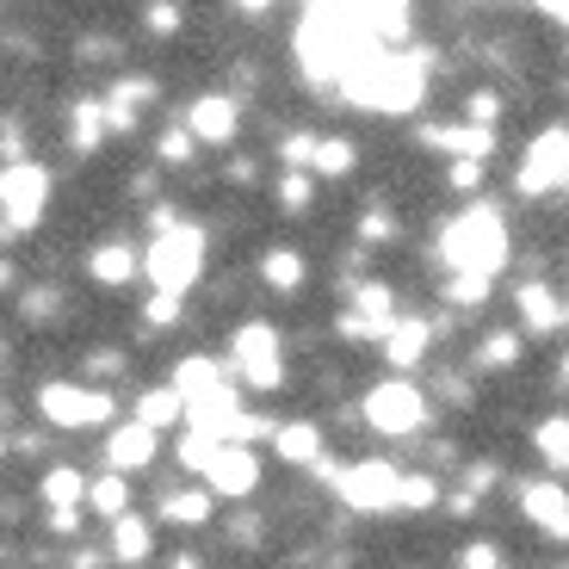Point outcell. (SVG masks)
Segmentation results:
<instances>
[{"instance_id":"1","label":"cell","mask_w":569,"mask_h":569,"mask_svg":"<svg viewBox=\"0 0 569 569\" xmlns=\"http://www.w3.org/2000/svg\"><path fill=\"white\" fill-rule=\"evenodd\" d=\"M421 87H427L421 57H402V50H371V57L359 62V69L347 74L335 93H341V100H353V106H366V112L402 118V112H415Z\"/></svg>"},{"instance_id":"2","label":"cell","mask_w":569,"mask_h":569,"mask_svg":"<svg viewBox=\"0 0 569 569\" xmlns=\"http://www.w3.org/2000/svg\"><path fill=\"white\" fill-rule=\"evenodd\" d=\"M440 260L452 272H496L508 260V223L496 204H465L440 236Z\"/></svg>"},{"instance_id":"3","label":"cell","mask_w":569,"mask_h":569,"mask_svg":"<svg viewBox=\"0 0 569 569\" xmlns=\"http://www.w3.org/2000/svg\"><path fill=\"white\" fill-rule=\"evenodd\" d=\"M142 272H149V284H156V291L186 298V291L199 284V272H204V229L199 223L161 229L156 242H149V254H142Z\"/></svg>"},{"instance_id":"4","label":"cell","mask_w":569,"mask_h":569,"mask_svg":"<svg viewBox=\"0 0 569 569\" xmlns=\"http://www.w3.org/2000/svg\"><path fill=\"white\" fill-rule=\"evenodd\" d=\"M229 371L242 378L248 390H279L284 385V347L272 322H242L229 335Z\"/></svg>"},{"instance_id":"5","label":"cell","mask_w":569,"mask_h":569,"mask_svg":"<svg viewBox=\"0 0 569 569\" xmlns=\"http://www.w3.org/2000/svg\"><path fill=\"white\" fill-rule=\"evenodd\" d=\"M335 489L347 496V508L359 513H390L402 508V477L385 465V458H366V465H347V470H328Z\"/></svg>"},{"instance_id":"6","label":"cell","mask_w":569,"mask_h":569,"mask_svg":"<svg viewBox=\"0 0 569 569\" xmlns=\"http://www.w3.org/2000/svg\"><path fill=\"white\" fill-rule=\"evenodd\" d=\"M557 186H569V130L563 124L539 130V137L527 142V161H520V192H527V199H545Z\"/></svg>"},{"instance_id":"7","label":"cell","mask_w":569,"mask_h":569,"mask_svg":"<svg viewBox=\"0 0 569 569\" xmlns=\"http://www.w3.org/2000/svg\"><path fill=\"white\" fill-rule=\"evenodd\" d=\"M0 204H7V229H31L43 217V204H50V173L38 168V161H7V173H0Z\"/></svg>"},{"instance_id":"8","label":"cell","mask_w":569,"mask_h":569,"mask_svg":"<svg viewBox=\"0 0 569 569\" xmlns=\"http://www.w3.org/2000/svg\"><path fill=\"white\" fill-rule=\"evenodd\" d=\"M38 415L57 421V427H100L106 415H112V397H106V390H87V385H43Z\"/></svg>"},{"instance_id":"9","label":"cell","mask_w":569,"mask_h":569,"mask_svg":"<svg viewBox=\"0 0 569 569\" xmlns=\"http://www.w3.org/2000/svg\"><path fill=\"white\" fill-rule=\"evenodd\" d=\"M421 415H427V397L415 385H378L366 397V421L378 427V433H415V427H421Z\"/></svg>"},{"instance_id":"10","label":"cell","mask_w":569,"mask_h":569,"mask_svg":"<svg viewBox=\"0 0 569 569\" xmlns=\"http://www.w3.org/2000/svg\"><path fill=\"white\" fill-rule=\"evenodd\" d=\"M204 489H211V496H254V489H260L254 446H223L217 465H211V477H204Z\"/></svg>"},{"instance_id":"11","label":"cell","mask_w":569,"mask_h":569,"mask_svg":"<svg viewBox=\"0 0 569 569\" xmlns=\"http://www.w3.org/2000/svg\"><path fill=\"white\" fill-rule=\"evenodd\" d=\"M242 124V106L229 100V93H199V100L186 106V130L199 142H229Z\"/></svg>"},{"instance_id":"12","label":"cell","mask_w":569,"mask_h":569,"mask_svg":"<svg viewBox=\"0 0 569 569\" xmlns=\"http://www.w3.org/2000/svg\"><path fill=\"white\" fill-rule=\"evenodd\" d=\"M520 508H527V520L545 539H569V496L557 483H527L520 489Z\"/></svg>"},{"instance_id":"13","label":"cell","mask_w":569,"mask_h":569,"mask_svg":"<svg viewBox=\"0 0 569 569\" xmlns=\"http://www.w3.org/2000/svg\"><path fill=\"white\" fill-rule=\"evenodd\" d=\"M106 458H112V470H118V477H130V470H142L149 458H156V427H142V421L118 427L112 440H106Z\"/></svg>"},{"instance_id":"14","label":"cell","mask_w":569,"mask_h":569,"mask_svg":"<svg viewBox=\"0 0 569 569\" xmlns=\"http://www.w3.org/2000/svg\"><path fill=\"white\" fill-rule=\"evenodd\" d=\"M328 7L353 13L359 26H371L378 38H402V26H409V0H328Z\"/></svg>"},{"instance_id":"15","label":"cell","mask_w":569,"mask_h":569,"mask_svg":"<svg viewBox=\"0 0 569 569\" xmlns=\"http://www.w3.org/2000/svg\"><path fill=\"white\" fill-rule=\"evenodd\" d=\"M87 496H93V483H87L81 470H69V465H57L50 477H43V508L50 513H74Z\"/></svg>"},{"instance_id":"16","label":"cell","mask_w":569,"mask_h":569,"mask_svg":"<svg viewBox=\"0 0 569 569\" xmlns=\"http://www.w3.org/2000/svg\"><path fill=\"white\" fill-rule=\"evenodd\" d=\"M563 303L551 298V284H520V322L532 328V335H551V328H563Z\"/></svg>"},{"instance_id":"17","label":"cell","mask_w":569,"mask_h":569,"mask_svg":"<svg viewBox=\"0 0 569 569\" xmlns=\"http://www.w3.org/2000/svg\"><path fill=\"white\" fill-rule=\"evenodd\" d=\"M272 452H279L284 465H316V458H322V427H310V421L279 427V433H272Z\"/></svg>"},{"instance_id":"18","label":"cell","mask_w":569,"mask_h":569,"mask_svg":"<svg viewBox=\"0 0 569 569\" xmlns=\"http://www.w3.org/2000/svg\"><path fill=\"white\" fill-rule=\"evenodd\" d=\"M421 142H427V149H452L458 161H483L489 149H496V137H489V130H440V124H427Z\"/></svg>"},{"instance_id":"19","label":"cell","mask_w":569,"mask_h":569,"mask_svg":"<svg viewBox=\"0 0 569 569\" xmlns=\"http://www.w3.org/2000/svg\"><path fill=\"white\" fill-rule=\"evenodd\" d=\"M180 415H186V397H180L173 385L142 390V397H137V421H142V427H156V433H161V427H173Z\"/></svg>"},{"instance_id":"20","label":"cell","mask_w":569,"mask_h":569,"mask_svg":"<svg viewBox=\"0 0 569 569\" xmlns=\"http://www.w3.org/2000/svg\"><path fill=\"white\" fill-rule=\"evenodd\" d=\"M427 341H433V328L415 322V316H409V322H397V328L385 335V359H390V366H415Z\"/></svg>"},{"instance_id":"21","label":"cell","mask_w":569,"mask_h":569,"mask_svg":"<svg viewBox=\"0 0 569 569\" xmlns=\"http://www.w3.org/2000/svg\"><path fill=\"white\" fill-rule=\"evenodd\" d=\"M112 551H118V563H149V551H156V532H149V520H118L112 527Z\"/></svg>"},{"instance_id":"22","label":"cell","mask_w":569,"mask_h":569,"mask_svg":"<svg viewBox=\"0 0 569 569\" xmlns=\"http://www.w3.org/2000/svg\"><path fill=\"white\" fill-rule=\"evenodd\" d=\"M87 272H93L100 284H124L130 272H137V254H130L124 242H106V248H93V254H87Z\"/></svg>"},{"instance_id":"23","label":"cell","mask_w":569,"mask_h":569,"mask_svg":"<svg viewBox=\"0 0 569 569\" xmlns=\"http://www.w3.org/2000/svg\"><path fill=\"white\" fill-rule=\"evenodd\" d=\"M161 520H173V527H204V520H211V489L168 496V501H161Z\"/></svg>"},{"instance_id":"24","label":"cell","mask_w":569,"mask_h":569,"mask_svg":"<svg viewBox=\"0 0 569 569\" xmlns=\"http://www.w3.org/2000/svg\"><path fill=\"white\" fill-rule=\"evenodd\" d=\"M532 446L545 452V465H551V470H569V415H551V421H539Z\"/></svg>"},{"instance_id":"25","label":"cell","mask_w":569,"mask_h":569,"mask_svg":"<svg viewBox=\"0 0 569 569\" xmlns=\"http://www.w3.org/2000/svg\"><path fill=\"white\" fill-rule=\"evenodd\" d=\"M260 279H267L272 291H298V284H303V254H291V248H272V254L260 260Z\"/></svg>"},{"instance_id":"26","label":"cell","mask_w":569,"mask_h":569,"mask_svg":"<svg viewBox=\"0 0 569 569\" xmlns=\"http://www.w3.org/2000/svg\"><path fill=\"white\" fill-rule=\"evenodd\" d=\"M100 130H106V100H87V106H74L69 149H93V142H100Z\"/></svg>"},{"instance_id":"27","label":"cell","mask_w":569,"mask_h":569,"mask_svg":"<svg viewBox=\"0 0 569 569\" xmlns=\"http://www.w3.org/2000/svg\"><path fill=\"white\" fill-rule=\"evenodd\" d=\"M87 501H93V513H106V520H124V477H118V470H112V477H100Z\"/></svg>"},{"instance_id":"28","label":"cell","mask_w":569,"mask_h":569,"mask_svg":"<svg viewBox=\"0 0 569 569\" xmlns=\"http://www.w3.org/2000/svg\"><path fill=\"white\" fill-rule=\"evenodd\" d=\"M513 359H520V335H489V341L477 347V366H489V371H508Z\"/></svg>"},{"instance_id":"29","label":"cell","mask_w":569,"mask_h":569,"mask_svg":"<svg viewBox=\"0 0 569 569\" xmlns=\"http://www.w3.org/2000/svg\"><path fill=\"white\" fill-rule=\"evenodd\" d=\"M446 298H452L458 310H470V303H483V298H489V272H458Z\"/></svg>"},{"instance_id":"30","label":"cell","mask_w":569,"mask_h":569,"mask_svg":"<svg viewBox=\"0 0 569 569\" xmlns=\"http://www.w3.org/2000/svg\"><path fill=\"white\" fill-rule=\"evenodd\" d=\"M279 156H284V173H298L303 161L316 168V156H322V137H284V142H279Z\"/></svg>"},{"instance_id":"31","label":"cell","mask_w":569,"mask_h":569,"mask_svg":"<svg viewBox=\"0 0 569 569\" xmlns=\"http://www.w3.org/2000/svg\"><path fill=\"white\" fill-rule=\"evenodd\" d=\"M440 501V483L433 477H402V513H421Z\"/></svg>"},{"instance_id":"32","label":"cell","mask_w":569,"mask_h":569,"mask_svg":"<svg viewBox=\"0 0 569 569\" xmlns=\"http://www.w3.org/2000/svg\"><path fill=\"white\" fill-rule=\"evenodd\" d=\"M347 168H353V142H347V137H322L316 173H347Z\"/></svg>"},{"instance_id":"33","label":"cell","mask_w":569,"mask_h":569,"mask_svg":"<svg viewBox=\"0 0 569 569\" xmlns=\"http://www.w3.org/2000/svg\"><path fill=\"white\" fill-rule=\"evenodd\" d=\"M192 142H199L192 130H186V124H173L168 137H161V161H168V168H186V156H192Z\"/></svg>"},{"instance_id":"34","label":"cell","mask_w":569,"mask_h":569,"mask_svg":"<svg viewBox=\"0 0 569 569\" xmlns=\"http://www.w3.org/2000/svg\"><path fill=\"white\" fill-rule=\"evenodd\" d=\"M279 204L303 211V204H310V180H303V173H284V180H279Z\"/></svg>"},{"instance_id":"35","label":"cell","mask_w":569,"mask_h":569,"mask_svg":"<svg viewBox=\"0 0 569 569\" xmlns=\"http://www.w3.org/2000/svg\"><path fill=\"white\" fill-rule=\"evenodd\" d=\"M496 118H501V100H496V93H470V124L489 130Z\"/></svg>"},{"instance_id":"36","label":"cell","mask_w":569,"mask_h":569,"mask_svg":"<svg viewBox=\"0 0 569 569\" xmlns=\"http://www.w3.org/2000/svg\"><path fill=\"white\" fill-rule=\"evenodd\" d=\"M458 569H501V551H496V545H465Z\"/></svg>"},{"instance_id":"37","label":"cell","mask_w":569,"mask_h":569,"mask_svg":"<svg viewBox=\"0 0 569 569\" xmlns=\"http://www.w3.org/2000/svg\"><path fill=\"white\" fill-rule=\"evenodd\" d=\"M359 236H366V242H390V236H397V223H390V211H366Z\"/></svg>"},{"instance_id":"38","label":"cell","mask_w":569,"mask_h":569,"mask_svg":"<svg viewBox=\"0 0 569 569\" xmlns=\"http://www.w3.org/2000/svg\"><path fill=\"white\" fill-rule=\"evenodd\" d=\"M173 316H180V298H168V291H156V298H149V322H156V328H168Z\"/></svg>"},{"instance_id":"39","label":"cell","mask_w":569,"mask_h":569,"mask_svg":"<svg viewBox=\"0 0 569 569\" xmlns=\"http://www.w3.org/2000/svg\"><path fill=\"white\" fill-rule=\"evenodd\" d=\"M149 31H161V38H168V31H180V13H173L168 0H161V7H149Z\"/></svg>"},{"instance_id":"40","label":"cell","mask_w":569,"mask_h":569,"mask_svg":"<svg viewBox=\"0 0 569 569\" xmlns=\"http://www.w3.org/2000/svg\"><path fill=\"white\" fill-rule=\"evenodd\" d=\"M477 180H483V161H458V168H452V186H465V192H470Z\"/></svg>"},{"instance_id":"41","label":"cell","mask_w":569,"mask_h":569,"mask_svg":"<svg viewBox=\"0 0 569 569\" xmlns=\"http://www.w3.org/2000/svg\"><path fill=\"white\" fill-rule=\"evenodd\" d=\"M532 7H539V13H545V19H557V26H563V31H569V0H532Z\"/></svg>"},{"instance_id":"42","label":"cell","mask_w":569,"mask_h":569,"mask_svg":"<svg viewBox=\"0 0 569 569\" xmlns=\"http://www.w3.org/2000/svg\"><path fill=\"white\" fill-rule=\"evenodd\" d=\"M496 483V465H470V489H489Z\"/></svg>"},{"instance_id":"43","label":"cell","mask_w":569,"mask_h":569,"mask_svg":"<svg viewBox=\"0 0 569 569\" xmlns=\"http://www.w3.org/2000/svg\"><path fill=\"white\" fill-rule=\"evenodd\" d=\"M260 7H272V0H242V13H260Z\"/></svg>"},{"instance_id":"44","label":"cell","mask_w":569,"mask_h":569,"mask_svg":"<svg viewBox=\"0 0 569 569\" xmlns=\"http://www.w3.org/2000/svg\"><path fill=\"white\" fill-rule=\"evenodd\" d=\"M563 378H569V359H563Z\"/></svg>"}]
</instances>
